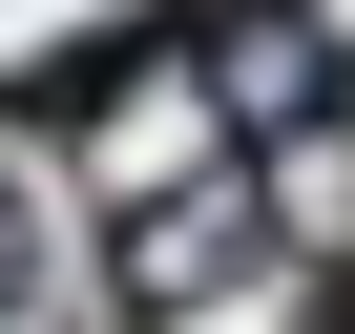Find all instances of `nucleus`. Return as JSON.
Returning <instances> with one entry per match:
<instances>
[{"label": "nucleus", "mask_w": 355, "mask_h": 334, "mask_svg": "<svg viewBox=\"0 0 355 334\" xmlns=\"http://www.w3.org/2000/svg\"><path fill=\"white\" fill-rule=\"evenodd\" d=\"M272 251H293V230H272V167H251L230 125L105 188V313H125V334H209Z\"/></svg>", "instance_id": "nucleus-1"}, {"label": "nucleus", "mask_w": 355, "mask_h": 334, "mask_svg": "<svg viewBox=\"0 0 355 334\" xmlns=\"http://www.w3.org/2000/svg\"><path fill=\"white\" fill-rule=\"evenodd\" d=\"M189 84L230 105V146H334V21L313 0H230V21H189Z\"/></svg>", "instance_id": "nucleus-2"}, {"label": "nucleus", "mask_w": 355, "mask_h": 334, "mask_svg": "<svg viewBox=\"0 0 355 334\" xmlns=\"http://www.w3.org/2000/svg\"><path fill=\"white\" fill-rule=\"evenodd\" d=\"M42 292V209H21V167H0V313Z\"/></svg>", "instance_id": "nucleus-3"}]
</instances>
